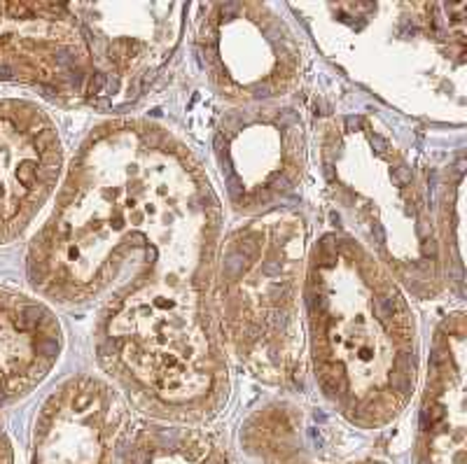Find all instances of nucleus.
Listing matches in <instances>:
<instances>
[{"label": "nucleus", "instance_id": "nucleus-1", "mask_svg": "<svg viewBox=\"0 0 467 464\" xmlns=\"http://www.w3.org/2000/svg\"><path fill=\"white\" fill-rule=\"evenodd\" d=\"M220 245L223 203L197 154L161 124L117 117L82 140L28 245L26 275L43 299L85 306L131 266L99 313L96 359L154 418L202 422L229 390Z\"/></svg>", "mask_w": 467, "mask_h": 464}, {"label": "nucleus", "instance_id": "nucleus-12", "mask_svg": "<svg viewBox=\"0 0 467 464\" xmlns=\"http://www.w3.org/2000/svg\"><path fill=\"white\" fill-rule=\"evenodd\" d=\"M465 313H451L432 336L419 418V464H465Z\"/></svg>", "mask_w": 467, "mask_h": 464}, {"label": "nucleus", "instance_id": "nucleus-8", "mask_svg": "<svg viewBox=\"0 0 467 464\" xmlns=\"http://www.w3.org/2000/svg\"><path fill=\"white\" fill-rule=\"evenodd\" d=\"M91 61V103L106 108L139 100L169 68L178 52L185 12L182 3H68Z\"/></svg>", "mask_w": 467, "mask_h": 464}, {"label": "nucleus", "instance_id": "nucleus-6", "mask_svg": "<svg viewBox=\"0 0 467 464\" xmlns=\"http://www.w3.org/2000/svg\"><path fill=\"white\" fill-rule=\"evenodd\" d=\"M192 36L208 85L234 106L281 100L302 79L297 33L269 3L194 5Z\"/></svg>", "mask_w": 467, "mask_h": 464}, {"label": "nucleus", "instance_id": "nucleus-13", "mask_svg": "<svg viewBox=\"0 0 467 464\" xmlns=\"http://www.w3.org/2000/svg\"><path fill=\"white\" fill-rule=\"evenodd\" d=\"M64 350V332L52 308L0 287V464H12L3 408L40 386Z\"/></svg>", "mask_w": 467, "mask_h": 464}, {"label": "nucleus", "instance_id": "nucleus-9", "mask_svg": "<svg viewBox=\"0 0 467 464\" xmlns=\"http://www.w3.org/2000/svg\"><path fill=\"white\" fill-rule=\"evenodd\" d=\"M0 85L91 100L94 61L68 3H0Z\"/></svg>", "mask_w": 467, "mask_h": 464}, {"label": "nucleus", "instance_id": "nucleus-15", "mask_svg": "<svg viewBox=\"0 0 467 464\" xmlns=\"http://www.w3.org/2000/svg\"><path fill=\"white\" fill-rule=\"evenodd\" d=\"M278 464H297V462H278ZM350 464H383V462H377V459H365V462H350Z\"/></svg>", "mask_w": 467, "mask_h": 464}, {"label": "nucleus", "instance_id": "nucleus-14", "mask_svg": "<svg viewBox=\"0 0 467 464\" xmlns=\"http://www.w3.org/2000/svg\"><path fill=\"white\" fill-rule=\"evenodd\" d=\"M122 464H229V459L218 438L187 422H173L139 429Z\"/></svg>", "mask_w": 467, "mask_h": 464}, {"label": "nucleus", "instance_id": "nucleus-3", "mask_svg": "<svg viewBox=\"0 0 467 464\" xmlns=\"http://www.w3.org/2000/svg\"><path fill=\"white\" fill-rule=\"evenodd\" d=\"M465 3H318L302 12L339 68L409 115L465 119Z\"/></svg>", "mask_w": 467, "mask_h": 464}, {"label": "nucleus", "instance_id": "nucleus-5", "mask_svg": "<svg viewBox=\"0 0 467 464\" xmlns=\"http://www.w3.org/2000/svg\"><path fill=\"white\" fill-rule=\"evenodd\" d=\"M306 238L302 217L276 211L250 217L220 245V343L227 357L271 386L290 383L302 371Z\"/></svg>", "mask_w": 467, "mask_h": 464}, {"label": "nucleus", "instance_id": "nucleus-7", "mask_svg": "<svg viewBox=\"0 0 467 464\" xmlns=\"http://www.w3.org/2000/svg\"><path fill=\"white\" fill-rule=\"evenodd\" d=\"M306 152L302 115L281 100L232 108L213 138L229 206L248 220L281 211L299 190Z\"/></svg>", "mask_w": 467, "mask_h": 464}, {"label": "nucleus", "instance_id": "nucleus-10", "mask_svg": "<svg viewBox=\"0 0 467 464\" xmlns=\"http://www.w3.org/2000/svg\"><path fill=\"white\" fill-rule=\"evenodd\" d=\"M61 170L64 148L52 117L31 100H0V245L31 227Z\"/></svg>", "mask_w": 467, "mask_h": 464}, {"label": "nucleus", "instance_id": "nucleus-11", "mask_svg": "<svg viewBox=\"0 0 467 464\" xmlns=\"http://www.w3.org/2000/svg\"><path fill=\"white\" fill-rule=\"evenodd\" d=\"M124 422L115 387L94 376L66 380L37 416L31 464H115Z\"/></svg>", "mask_w": 467, "mask_h": 464}, {"label": "nucleus", "instance_id": "nucleus-4", "mask_svg": "<svg viewBox=\"0 0 467 464\" xmlns=\"http://www.w3.org/2000/svg\"><path fill=\"white\" fill-rule=\"evenodd\" d=\"M325 190L362 248L407 294L437 299L451 283L423 180L381 122L344 112L318 129Z\"/></svg>", "mask_w": 467, "mask_h": 464}, {"label": "nucleus", "instance_id": "nucleus-2", "mask_svg": "<svg viewBox=\"0 0 467 464\" xmlns=\"http://www.w3.org/2000/svg\"><path fill=\"white\" fill-rule=\"evenodd\" d=\"M304 325L316 383L350 425L386 428L419 383V325L390 271L346 232L308 248Z\"/></svg>", "mask_w": 467, "mask_h": 464}]
</instances>
